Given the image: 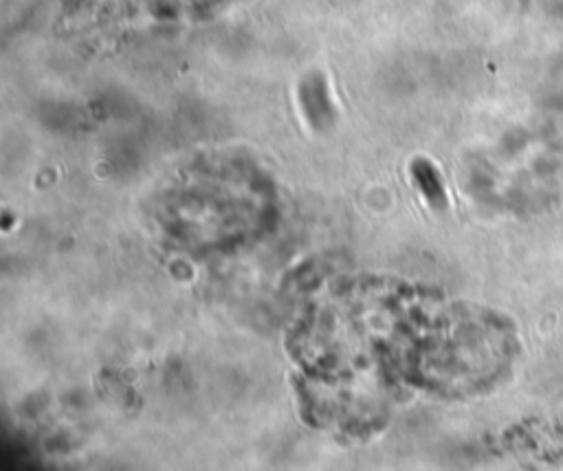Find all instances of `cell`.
Wrapping results in <instances>:
<instances>
[{
    "label": "cell",
    "instance_id": "obj_1",
    "mask_svg": "<svg viewBox=\"0 0 563 471\" xmlns=\"http://www.w3.org/2000/svg\"><path fill=\"white\" fill-rule=\"evenodd\" d=\"M410 174H412L416 190L423 194L425 203L436 212H445L447 203H449L447 190H445L443 177H440V172L434 163L427 159H416V161H412Z\"/></svg>",
    "mask_w": 563,
    "mask_h": 471
}]
</instances>
